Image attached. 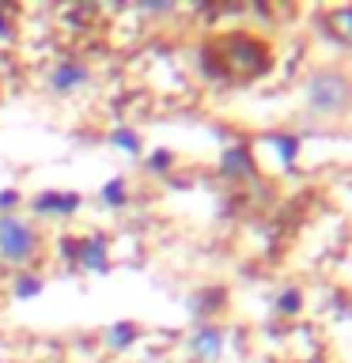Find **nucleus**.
Segmentation results:
<instances>
[{
  "mask_svg": "<svg viewBox=\"0 0 352 363\" xmlns=\"http://www.w3.org/2000/svg\"><path fill=\"white\" fill-rule=\"evenodd\" d=\"M307 102L318 113H337L352 102V84L337 72H318L311 84H307Z\"/></svg>",
  "mask_w": 352,
  "mask_h": 363,
  "instance_id": "obj_1",
  "label": "nucleus"
},
{
  "mask_svg": "<svg viewBox=\"0 0 352 363\" xmlns=\"http://www.w3.org/2000/svg\"><path fill=\"white\" fill-rule=\"evenodd\" d=\"M38 250V238L19 216H0V257L11 261V265H23V261L34 257Z\"/></svg>",
  "mask_w": 352,
  "mask_h": 363,
  "instance_id": "obj_2",
  "label": "nucleus"
},
{
  "mask_svg": "<svg viewBox=\"0 0 352 363\" xmlns=\"http://www.w3.org/2000/svg\"><path fill=\"white\" fill-rule=\"evenodd\" d=\"M87 79V68L84 65H72V61H65L57 72L50 76V84H53V91H72V87H79Z\"/></svg>",
  "mask_w": 352,
  "mask_h": 363,
  "instance_id": "obj_3",
  "label": "nucleus"
},
{
  "mask_svg": "<svg viewBox=\"0 0 352 363\" xmlns=\"http://www.w3.org/2000/svg\"><path fill=\"white\" fill-rule=\"evenodd\" d=\"M79 197H61V193H42L38 201H34V208H38L42 216H68L76 212Z\"/></svg>",
  "mask_w": 352,
  "mask_h": 363,
  "instance_id": "obj_4",
  "label": "nucleus"
},
{
  "mask_svg": "<svg viewBox=\"0 0 352 363\" xmlns=\"http://www.w3.org/2000/svg\"><path fill=\"white\" fill-rule=\"evenodd\" d=\"M79 265L84 269H106V242L102 238H91V242H79Z\"/></svg>",
  "mask_w": 352,
  "mask_h": 363,
  "instance_id": "obj_5",
  "label": "nucleus"
},
{
  "mask_svg": "<svg viewBox=\"0 0 352 363\" xmlns=\"http://www.w3.org/2000/svg\"><path fill=\"white\" fill-rule=\"evenodd\" d=\"M220 348H224V333H216V329H201V333H193V352H197V356L212 359Z\"/></svg>",
  "mask_w": 352,
  "mask_h": 363,
  "instance_id": "obj_6",
  "label": "nucleus"
},
{
  "mask_svg": "<svg viewBox=\"0 0 352 363\" xmlns=\"http://www.w3.org/2000/svg\"><path fill=\"white\" fill-rule=\"evenodd\" d=\"M220 170H224V174H250V170H254V163H250V152H246V147H231V152L224 155Z\"/></svg>",
  "mask_w": 352,
  "mask_h": 363,
  "instance_id": "obj_7",
  "label": "nucleus"
},
{
  "mask_svg": "<svg viewBox=\"0 0 352 363\" xmlns=\"http://www.w3.org/2000/svg\"><path fill=\"white\" fill-rule=\"evenodd\" d=\"M133 337H136L133 325H114V329H110V345H114V348H125Z\"/></svg>",
  "mask_w": 352,
  "mask_h": 363,
  "instance_id": "obj_8",
  "label": "nucleus"
},
{
  "mask_svg": "<svg viewBox=\"0 0 352 363\" xmlns=\"http://www.w3.org/2000/svg\"><path fill=\"white\" fill-rule=\"evenodd\" d=\"M42 291V280L38 277H23L19 284H16V295L19 299H31V295H38Z\"/></svg>",
  "mask_w": 352,
  "mask_h": 363,
  "instance_id": "obj_9",
  "label": "nucleus"
},
{
  "mask_svg": "<svg viewBox=\"0 0 352 363\" xmlns=\"http://www.w3.org/2000/svg\"><path fill=\"white\" fill-rule=\"evenodd\" d=\"M121 201H125V182H110L102 189V204H121Z\"/></svg>",
  "mask_w": 352,
  "mask_h": 363,
  "instance_id": "obj_10",
  "label": "nucleus"
},
{
  "mask_svg": "<svg viewBox=\"0 0 352 363\" xmlns=\"http://www.w3.org/2000/svg\"><path fill=\"white\" fill-rule=\"evenodd\" d=\"M114 144L125 147V152H136V147H141V140H136L129 129H118V133H114Z\"/></svg>",
  "mask_w": 352,
  "mask_h": 363,
  "instance_id": "obj_11",
  "label": "nucleus"
},
{
  "mask_svg": "<svg viewBox=\"0 0 352 363\" xmlns=\"http://www.w3.org/2000/svg\"><path fill=\"white\" fill-rule=\"evenodd\" d=\"M334 23H337V30H341V34H345V38L352 42V8H348V11H337Z\"/></svg>",
  "mask_w": 352,
  "mask_h": 363,
  "instance_id": "obj_12",
  "label": "nucleus"
},
{
  "mask_svg": "<svg viewBox=\"0 0 352 363\" xmlns=\"http://www.w3.org/2000/svg\"><path fill=\"white\" fill-rule=\"evenodd\" d=\"M280 311H288V314H295V311H299V291H288V295H280Z\"/></svg>",
  "mask_w": 352,
  "mask_h": 363,
  "instance_id": "obj_13",
  "label": "nucleus"
},
{
  "mask_svg": "<svg viewBox=\"0 0 352 363\" xmlns=\"http://www.w3.org/2000/svg\"><path fill=\"white\" fill-rule=\"evenodd\" d=\"M277 147H280L284 159H292V152H295V136H277Z\"/></svg>",
  "mask_w": 352,
  "mask_h": 363,
  "instance_id": "obj_14",
  "label": "nucleus"
},
{
  "mask_svg": "<svg viewBox=\"0 0 352 363\" xmlns=\"http://www.w3.org/2000/svg\"><path fill=\"white\" fill-rule=\"evenodd\" d=\"M170 167V155L167 152H155V159H152V170H167Z\"/></svg>",
  "mask_w": 352,
  "mask_h": 363,
  "instance_id": "obj_15",
  "label": "nucleus"
},
{
  "mask_svg": "<svg viewBox=\"0 0 352 363\" xmlns=\"http://www.w3.org/2000/svg\"><path fill=\"white\" fill-rule=\"evenodd\" d=\"M16 193H0V208H16Z\"/></svg>",
  "mask_w": 352,
  "mask_h": 363,
  "instance_id": "obj_16",
  "label": "nucleus"
},
{
  "mask_svg": "<svg viewBox=\"0 0 352 363\" xmlns=\"http://www.w3.org/2000/svg\"><path fill=\"white\" fill-rule=\"evenodd\" d=\"M0 34H8V23H4V16H0Z\"/></svg>",
  "mask_w": 352,
  "mask_h": 363,
  "instance_id": "obj_17",
  "label": "nucleus"
}]
</instances>
